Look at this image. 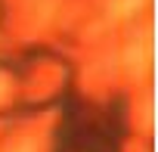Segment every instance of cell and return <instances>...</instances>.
Instances as JSON below:
<instances>
[{
	"label": "cell",
	"mask_w": 158,
	"mask_h": 152,
	"mask_svg": "<svg viewBox=\"0 0 158 152\" xmlns=\"http://www.w3.org/2000/svg\"><path fill=\"white\" fill-rule=\"evenodd\" d=\"M0 93H3V81H0Z\"/></svg>",
	"instance_id": "6da1fadb"
}]
</instances>
